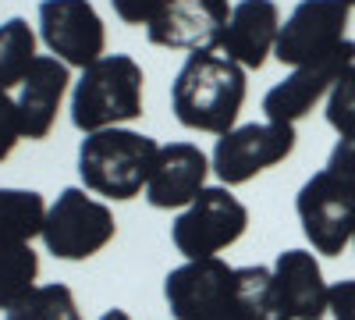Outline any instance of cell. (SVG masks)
<instances>
[{"label":"cell","mask_w":355,"mask_h":320,"mask_svg":"<svg viewBox=\"0 0 355 320\" xmlns=\"http://www.w3.org/2000/svg\"><path fill=\"white\" fill-rule=\"evenodd\" d=\"M274 281L291 320H323L331 313V285L309 249H284L274 260Z\"/></svg>","instance_id":"16"},{"label":"cell","mask_w":355,"mask_h":320,"mask_svg":"<svg viewBox=\"0 0 355 320\" xmlns=\"http://www.w3.org/2000/svg\"><path fill=\"white\" fill-rule=\"evenodd\" d=\"M231 18L227 0H164L157 18L146 25V40L167 50H217Z\"/></svg>","instance_id":"12"},{"label":"cell","mask_w":355,"mask_h":320,"mask_svg":"<svg viewBox=\"0 0 355 320\" xmlns=\"http://www.w3.org/2000/svg\"><path fill=\"white\" fill-rule=\"evenodd\" d=\"M68 65L64 61H57L53 53H40L33 68L25 71L21 85H18V114H21V132L25 139H46L57 125V110H61V100L68 93Z\"/></svg>","instance_id":"15"},{"label":"cell","mask_w":355,"mask_h":320,"mask_svg":"<svg viewBox=\"0 0 355 320\" xmlns=\"http://www.w3.org/2000/svg\"><path fill=\"white\" fill-rule=\"evenodd\" d=\"M327 167L338 171L341 178H348V182L355 185V135H352V139H338V146H334L331 157H327Z\"/></svg>","instance_id":"26"},{"label":"cell","mask_w":355,"mask_h":320,"mask_svg":"<svg viewBox=\"0 0 355 320\" xmlns=\"http://www.w3.org/2000/svg\"><path fill=\"white\" fill-rule=\"evenodd\" d=\"M295 214L306 239L323 256H341L355 239V185L338 171L323 167L299 189Z\"/></svg>","instance_id":"7"},{"label":"cell","mask_w":355,"mask_h":320,"mask_svg":"<svg viewBox=\"0 0 355 320\" xmlns=\"http://www.w3.org/2000/svg\"><path fill=\"white\" fill-rule=\"evenodd\" d=\"M110 8L125 25H150L164 8V0H110Z\"/></svg>","instance_id":"24"},{"label":"cell","mask_w":355,"mask_h":320,"mask_svg":"<svg viewBox=\"0 0 355 320\" xmlns=\"http://www.w3.org/2000/svg\"><path fill=\"white\" fill-rule=\"evenodd\" d=\"M117 235V221L107 203L93 199L89 189H64L50 203L43 224V246L57 260H89L107 249Z\"/></svg>","instance_id":"5"},{"label":"cell","mask_w":355,"mask_h":320,"mask_svg":"<svg viewBox=\"0 0 355 320\" xmlns=\"http://www.w3.org/2000/svg\"><path fill=\"white\" fill-rule=\"evenodd\" d=\"M40 278V256L33 246L21 242H0V310L18 306L28 292H36Z\"/></svg>","instance_id":"19"},{"label":"cell","mask_w":355,"mask_h":320,"mask_svg":"<svg viewBox=\"0 0 355 320\" xmlns=\"http://www.w3.org/2000/svg\"><path fill=\"white\" fill-rule=\"evenodd\" d=\"M352 65H355V43L345 40L334 53L320 57V61H313V65L295 68L284 82H277L274 90L263 96L266 121H274V125H295V121H302L323 96H331L338 78Z\"/></svg>","instance_id":"11"},{"label":"cell","mask_w":355,"mask_h":320,"mask_svg":"<svg viewBox=\"0 0 355 320\" xmlns=\"http://www.w3.org/2000/svg\"><path fill=\"white\" fill-rule=\"evenodd\" d=\"M157 139L132 128H103L82 139L78 146V178L89 192L103 199L128 203L135 199L157 167Z\"/></svg>","instance_id":"2"},{"label":"cell","mask_w":355,"mask_h":320,"mask_svg":"<svg viewBox=\"0 0 355 320\" xmlns=\"http://www.w3.org/2000/svg\"><path fill=\"white\" fill-rule=\"evenodd\" d=\"M295 125H274V121H263V125H239L231 128L227 135L217 139L210 167L220 178V185H245L252 182L259 171L274 167L281 160H288L295 153Z\"/></svg>","instance_id":"8"},{"label":"cell","mask_w":355,"mask_h":320,"mask_svg":"<svg viewBox=\"0 0 355 320\" xmlns=\"http://www.w3.org/2000/svg\"><path fill=\"white\" fill-rule=\"evenodd\" d=\"M352 246H355V239H352Z\"/></svg>","instance_id":"29"},{"label":"cell","mask_w":355,"mask_h":320,"mask_svg":"<svg viewBox=\"0 0 355 320\" xmlns=\"http://www.w3.org/2000/svg\"><path fill=\"white\" fill-rule=\"evenodd\" d=\"M348 15L352 8L345 0H299V8L284 18L281 33H277L274 57L281 65L302 68V65H313L320 57L334 53L345 43Z\"/></svg>","instance_id":"9"},{"label":"cell","mask_w":355,"mask_h":320,"mask_svg":"<svg viewBox=\"0 0 355 320\" xmlns=\"http://www.w3.org/2000/svg\"><path fill=\"white\" fill-rule=\"evenodd\" d=\"M234 288H239V303L245 320H291V313L281 303L274 267H234Z\"/></svg>","instance_id":"18"},{"label":"cell","mask_w":355,"mask_h":320,"mask_svg":"<svg viewBox=\"0 0 355 320\" xmlns=\"http://www.w3.org/2000/svg\"><path fill=\"white\" fill-rule=\"evenodd\" d=\"M100 320H132V317H128L125 310H117V306H114V310H107V313H103Z\"/></svg>","instance_id":"27"},{"label":"cell","mask_w":355,"mask_h":320,"mask_svg":"<svg viewBox=\"0 0 355 320\" xmlns=\"http://www.w3.org/2000/svg\"><path fill=\"white\" fill-rule=\"evenodd\" d=\"M164 299L174 320H245L234 288V267H227L220 256L174 267L164 278Z\"/></svg>","instance_id":"6"},{"label":"cell","mask_w":355,"mask_h":320,"mask_svg":"<svg viewBox=\"0 0 355 320\" xmlns=\"http://www.w3.org/2000/svg\"><path fill=\"white\" fill-rule=\"evenodd\" d=\"M249 228V210L227 185H206L192 207H185L171 224V242L185 260H214L234 246Z\"/></svg>","instance_id":"4"},{"label":"cell","mask_w":355,"mask_h":320,"mask_svg":"<svg viewBox=\"0 0 355 320\" xmlns=\"http://www.w3.org/2000/svg\"><path fill=\"white\" fill-rule=\"evenodd\" d=\"M331 317L334 320H355V278L331 285Z\"/></svg>","instance_id":"25"},{"label":"cell","mask_w":355,"mask_h":320,"mask_svg":"<svg viewBox=\"0 0 355 320\" xmlns=\"http://www.w3.org/2000/svg\"><path fill=\"white\" fill-rule=\"evenodd\" d=\"M4 320H82V310L75 303L71 288L53 281V285H40L36 292H28L18 306L4 313Z\"/></svg>","instance_id":"21"},{"label":"cell","mask_w":355,"mask_h":320,"mask_svg":"<svg viewBox=\"0 0 355 320\" xmlns=\"http://www.w3.org/2000/svg\"><path fill=\"white\" fill-rule=\"evenodd\" d=\"M245 68L227 61L224 53L214 50H196L185 57L171 82V110L178 125L192 132H210L227 135L239 128L242 103H245Z\"/></svg>","instance_id":"1"},{"label":"cell","mask_w":355,"mask_h":320,"mask_svg":"<svg viewBox=\"0 0 355 320\" xmlns=\"http://www.w3.org/2000/svg\"><path fill=\"white\" fill-rule=\"evenodd\" d=\"M142 90L146 75L135 57L107 53L89 65L71 90V125L82 135L103 128H117L125 121L142 118Z\"/></svg>","instance_id":"3"},{"label":"cell","mask_w":355,"mask_h":320,"mask_svg":"<svg viewBox=\"0 0 355 320\" xmlns=\"http://www.w3.org/2000/svg\"><path fill=\"white\" fill-rule=\"evenodd\" d=\"M40 36L57 61L82 71L96 65L100 57H107V28L89 0H43Z\"/></svg>","instance_id":"10"},{"label":"cell","mask_w":355,"mask_h":320,"mask_svg":"<svg viewBox=\"0 0 355 320\" xmlns=\"http://www.w3.org/2000/svg\"><path fill=\"white\" fill-rule=\"evenodd\" d=\"M327 125L341 135V139H352L355 135V65L338 78V85L327 96Z\"/></svg>","instance_id":"22"},{"label":"cell","mask_w":355,"mask_h":320,"mask_svg":"<svg viewBox=\"0 0 355 320\" xmlns=\"http://www.w3.org/2000/svg\"><path fill=\"white\" fill-rule=\"evenodd\" d=\"M277 33H281V11L274 0H239L231 8L217 50L227 61L259 71L277 47Z\"/></svg>","instance_id":"14"},{"label":"cell","mask_w":355,"mask_h":320,"mask_svg":"<svg viewBox=\"0 0 355 320\" xmlns=\"http://www.w3.org/2000/svg\"><path fill=\"white\" fill-rule=\"evenodd\" d=\"M36 57V33L28 28V22L8 18L0 25V93L18 90Z\"/></svg>","instance_id":"20"},{"label":"cell","mask_w":355,"mask_h":320,"mask_svg":"<svg viewBox=\"0 0 355 320\" xmlns=\"http://www.w3.org/2000/svg\"><path fill=\"white\" fill-rule=\"evenodd\" d=\"M46 210L43 196L33 189H0V242L33 246V239L43 235Z\"/></svg>","instance_id":"17"},{"label":"cell","mask_w":355,"mask_h":320,"mask_svg":"<svg viewBox=\"0 0 355 320\" xmlns=\"http://www.w3.org/2000/svg\"><path fill=\"white\" fill-rule=\"evenodd\" d=\"M210 157H206L196 142H171L160 146L157 167L146 185V203L153 210H182L192 207L196 196L206 189V174H210Z\"/></svg>","instance_id":"13"},{"label":"cell","mask_w":355,"mask_h":320,"mask_svg":"<svg viewBox=\"0 0 355 320\" xmlns=\"http://www.w3.org/2000/svg\"><path fill=\"white\" fill-rule=\"evenodd\" d=\"M345 4H348V8H355V0H345Z\"/></svg>","instance_id":"28"},{"label":"cell","mask_w":355,"mask_h":320,"mask_svg":"<svg viewBox=\"0 0 355 320\" xmlns=\"http://www.w3.org/2000/svg\"><path fill=\"white\" fill-rule=\"evenodd\" d=\"M18 139H25L21 132V114L11 93H0V160H8L18 146Z\"/></svg>","instance_id":"23"}]
</instances>
